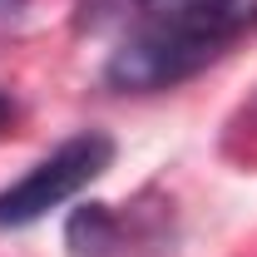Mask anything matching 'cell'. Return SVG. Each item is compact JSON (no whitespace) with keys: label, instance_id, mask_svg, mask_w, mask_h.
Here are the masks:
<instances>
[{"label":"cell","instance_id":"7a4b0ae2","mask_svg":"<svg viewBox=\"0 0 257 257\" xmlns=\"http://www.w3.org/2000/svg\"><path fill=\"white\" fill-rule=\"evenodd\" d=\"M114 163V139L99 134V128H84L74 139H64L50 159H40L10 188H0V227H25L35 218H45L50 208L69 203L79 188H89L99 173Z\"/></svg>","mask_w":257,"mask_h":257},{"label":"cell","instance_id":"3957f363","mask_svg":"<svg viewBox=\"0 0 257 257\" xmlns=\"http://www.w3.org/2000/svg\"><path fill=\"white\" fill-rule=\"evenodd\" d=\"M10 10H20V0H0V15H10Z\"/></svg>","mask_w":257,"mask_h":257},{"label":"cell","instance_id":"6da1fadb","mask_svg":"<svg viewBox=\"0 0 257 257\" xmlns=\"http://www.w3.org/2000/svg\"><path fill=\"white\" fill-rule=\"evenodd\" d=\"M124 35L104 60L114 89H168L257 25V0H114Z\"/></svg>","mask_w":257,"mask_h":257}]
</instances>
